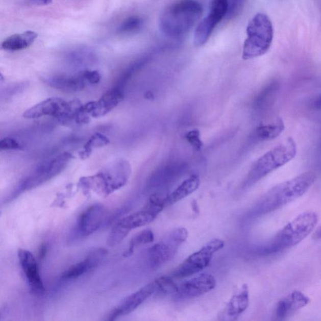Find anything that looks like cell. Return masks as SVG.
I'll return each mask as SVG.
<instances>
[{"label":"cell","instance_id":"cell-1","mask_svg":"<svg viewBox=\"0 0 321 321\" xmlns=\"http://www.w3.org/2000/svg\"><path fill=\"white\" fill-rule=\"evenodd\" d=\"M315 180V172L307 171L278 184L258 200L254 207V213L256 215H264L281 209L306 194Z\"/></svg>","mask_w":321,"mask_h":321},{"label":"cell","instance_id":"cell-2","mask_svg":"<svg viewBox=\"0 0 321 321\" xmlns=\"http://www.w3.org/2000/svg\"><path fill=\"white\" fill-rule=\"evenodd\" d=\"M203 13L202 5L196 0H180L164 11L160 29L169 37L182 36L193 28Z\"/></svg>","mask_w":321,"mask_h":321},{"label":"cell","instance_id":"cell-3","mask_svg":"<svg viewBox=\"0 0 321 321\" xmlns=\"http://www.w3.org/2000/svg\"><path fill=\"white\" fill-rule=\"evenodd\" d=\"M319 221L317 214L308 211L300 214L278 232L265 246L266 253H277L293 248L315 229Z\"/></svg>","mask_w":321,"mask_h":321},{"label":"cell","instance_id":"cell-4","mask_svg":"<svg viewBox=\"0 0 321 321\" xmlns=\"http://www.w3.org/2000/svg\"><path fill=\"white\" fill-rule=\"evenodd\" d=\"M297 144L292 138L273 148L255 162L244 180L243 188L256 185L263 178L285 165L295 158Z\"/></svg>","mask_w":321,"mask_h":321},{"label":"cell","instance_id":"cell-5","mask_svg":"<svg viewBox=\"0 0 321 321\" xmlns=\"http://www.w3.org/2000/svg\"><path fill=\"white\" fill-rule=\"evenodd\" d=\"M248 38L244 42L242 58H257L269 50L274 37L273 23L267 15L258 13L249 21L246 28Z\"/></svg>","mask_w":321,"mask_h":321},{"label":"cell","instance_id":"cell-6","mask_svg":"<svg viewBox=\"0 0 321 321\" xmlns=\"http://www.w3.org/2000/svg\"><path fill=\"white\" fill-rule=\"evenodd\" d=\"M72 158L70 153H65L39 164L20 181L8 197V201L15 199L24 192L37 188L56 177L64 171Z\"/></svg>","mask_w":321,"mask_h":321},{"label":"cell","instance_id":"cell-7","mask_svg":"<svg viewBox=\"0 0 321 321\" xmlns=\"http://www.w3.org/2000/svg\"><path fill=\"white\" fill-rule=\"evenodd\" d=\"M131 174L130 164L127 161L120 160L94 177L86 178L83 183L100 195L106 196L124 186Z\"/></svg>","mask_w":321,"mask_h":321},{"label":"cell","instance_id":"cell-8","mask_svg":"<svg viewBox=\"0 0 321 321\" xmlns=\"http://www.w3.org/2000/svg\"><path fill=\"white\" fill-rule=\"evenodd\" d=\"M81 106V103L78 101L67 102L60 98H49L27 110L23 117L26 119H37L48 116L67 123L73 121Z\"/></svg>","mask_w":321,"mask_h":321},{"label":"cell","instance_id":"cell-9","mask_svg":"<svg viewBox=\"0 0 321 321\" xmlns=\"http://www.w3.org/2000/svg\"><path fill=\"white\" fill-rule=\"evenodd\" d=\"M188 237V232L185 228H177L167 233L149 250L148 256L152 267L156 269L174 259L178 249Z\"/></svg>","mask_w":321,"mask_h":321},{"label":"cell","instance_id":"cell-10","mask_svg":"<svg viewBox=\"0 0 321 321\" xmlns=\"http://www.w3.org/2000/svg\"><path fill=\"white\" fill-rule=\"evenodd\" d=\"M224 245V241L218 238L211 240L184 260L171 276L174 279H183L199 274L210 265L214 254L223 249Z\"/></svg>","mask_w":321,"mask_h":321},{"label":"cell","instance_id":"cell-11","mask_svg":"<svg viewBox=\"0 0 321 321\" xmlns=\"http://www.w3.org/2000/svg\"><path fill=\"white\" fill-rule=\"evenodd\" d=\"M164 209V205L160 199L150 197L141 210L125 216L114 227L128 235L131 230L152 223Z\"/></svg>","mask_w":321,"mask_h":321},{"label":"cell","instance_id":"cell-12","mask_svg":"<svg viewBox=\"0 0 321 321\" xmlns=\"http://www.w3.org/2000/svg\"><path fill=\"white\" fill-rule=\"evenodd\" d=\"M228 9V0H212L209 14L200 22L194 32V45L201 46L207 42L217 24L226 17Z\"/></svg>","mask_w":321,"mask_h":321},{"label":"cell","instance_id":"cell-13","mask_svg":"<svg viewBox=\"0 0 321 321\" xmlns=\"http://www.w3.org/2000/svg\"><path fill=\"white\" fill-rule=\"evenodd\" d=\"M216 284V279L212 274H200L178 285L175 296L178 300H193L212 291Z\"/></svg>","mask_w":321,"mask_h":321},{"label":"cell","instance_id":"cell-14","mask_svg":"<svg viewBox=\"0 0 321 321\" xmlns=\"http://www.w3.org/2000/svg\"><path fill=\"white\" fill-rule=\"evenodd\" d=\"M18 257L32 292L35 295L43 294L45 292V288L34 255L27 250L20 249L18 252Z\"/></svg>","mask_w":321,"mask_h":321},{"label":"cell","instance_id":"cell-15","mask_svg":"<svg viewBox=\"0 0 321 321\" xmlns=\"http://www.w3.org/2000/svg\"><path fill=\"white\" fill-rule=\"evenodd\" d=\"M106 215V208L101 204L90 206L82 213L77 224L76 233L79 237H86L100 229Z\"/></svg>","mask_w":321,"mask_h":321},{"label":"cell","instance_id":"cell-16","mask_svg":"<svg viewBox=\"0 0 321 321\" xmlns=\"http://www.w3.org/2000/svg\"><path fill=\"white\" fill-rule=\"evenodd\" d=\"M156 292V285L155 281H153L126 298L117 308L111 312L108 320H114L122 315L131 313Z\"/></svg>","mask_w":321,"mask_h":321},{"label":"cell","instance_id":"cell-17","mask_svg":"<svg viewBox=\"0 0 321 321\" xmlns=\"http://www.w3.org/2000/svg\"><path fill=\"white\" fill-rule=\"evenodd\" d=\"M248 285L243 284L235 291L231 298L218 314L219 320H235L248 309L249 306Z\"/></svg>","mask_w":321,"mask_h":321},{"label":"cell","instance_id":"cell-18","mask_svg":"<svg viewBox=\"0 0 321 321\" xmlns=\"http://www.w3.org/2000/svg\"><path fill=\"white\" fill-rule=\"evenodd\" d=\"M123 98L124 91L113 87L106 92L100 100L88 103L84 105V109L90 117H102L116 108L118 104L122 102Z\"/></svg>","mask_w":321,"mask_h":321},{"label":"cell","instance_id":"cell-19","mask_svg":"<svg viewBox=\"0 0 321 321\" xmlns=\"http://www.w3.org/2000/svg\"><path fill=\"white\" fill-rule=\"evenodd\" d=\"M311 301L308 296L300 290H293L278 302L275 315L279 320H284L304 307Z\"/></svg>","mask_w":321,"mask_h":321},{"label":"cell","instance_id":"cell-20","mask_svg":"<svg viewBox=\"0 0 321 321\" xmlns=\"http://www.w3.org/2000/svg\"><path fill=\"white\" fill-rule=\"evenodd\" d=\"M107 251L103 249H97L90 252L86 259L76 263L63 273L62 278L65 280L75 279L79 278L89 270L97 267L106 257Z\"/></svg>","mask_w":321,"mask_h":321},{"label":"cell","instance_id":"cell-21","mask_svg":"<svg viewBox=\"0 0 321 321\" xmlns=\"http://www.w3.org/2000/svg\"><path fill=\"white\" fill-rule=\"evenodd\" d=\"M45 82L55 89L67 92L81 91L89 84L82 72L76 76L54 77L46 79Z\"/></svg>","mask_w":321,"mask_h":321},{"label":"cell","instance_id":"cell-22","mask_svg":"<svg viewBox=\"0 0 321 321\" xmlns=\"http://www.w3.org/2000/svg\"><path fill=\"white\" fill-rule=\"evenodd\" d=\"M200 185L199 176L194 175L186 178L177 188L164 197L166 207H169L194 193Z\"/></svg>","mask_w":321,"mask_h":321},{"label":"cell","instance_id":"cell-23","mask_svg":"<svg viewBox=\"0 0 321 321\" xmlns=\"http://www.w3.org/2000/svg\"><path fill=\"white\" fill-rule=\"evenodd\" d=\"M38 37L36 32L26 31L22 34L12 35L2 43V47L5 51L15 52L26 49L32 45Z\"/></svg>","mask_w":321,"mask_h":321},{"label":"cell","instance_id":"cell-24","mask_svg":"<svg viewBox=\"0 0 321 321\" xmlns=\"http://www.w3.org/2000/svg\"><path fill=\"white\" fill-rule=\"evenodd\" d=\"M285 130L283 120L277 117L273 121L258 126L254 132V138L259 141H268L275 139Z\"/></svg>","mask_w":321,"mask_h":321},{"label":"cell","instance_id":"cell-25","mask_svg":"<svg viewBox=\"0 0 321 321\" xmlns=\"http://www.w3.org/2000/svg\"><path fill=\"white\" fill-rule=\"evenodd\" d=\"M281 84L279 81L274 80L267 84L258 95L255 102L256 108L265 110L270 108L275 103L280 90Z\"/></svg>","mask_w":321,"mask_h":321},{"label":"cell","instance_id":"cell-26","mask_svg":"<svg viewBox=\"0 0 321 321\" xmlns=\"http://www.w3.org/2000/svg\"><path fill=\"white\" fill-rule=\"evenodd\" d=\"M154 240L155 235L152 230L146 229L138 233L131 238L128 249L124 254L125 257L131 256L138 246L152 243Z\"/></svg>","mask_w":321,"mask_h":321},{"label":"cell","instance_id":"cell-27","mask_svg":"<svg viewBox=\"0 0 321 321\" xmlns=\"http://www.w3.org/2000/svg\"><path fill=\"white\" fill-rule=\"evenodd\" d=\"M144 21L139 16H131L126 18V20L120 24L117 31L120 34L129 35L134 34L139 30H141L143 26Z\"/></svg>","mask_w":321,"mask_h":321},{"label":"cell","instance_id":"cell-28","mask_svg":"<svg viewBox=\"0 0 321 321\" xmlns=\"http://www.w3.org/2000/svg\"><path fill=\"white\" fill-rule=\"evenodd\" d=\"M109 142V140L107 137L103 134L96 133L85 144L84 150L80 154V156L82 158L89 157L92 150L95 148L106 146Z\"/></svg>","mask_w":321,"mask_h":321},{"label":"cell","instance_id":"cell-29","mask_svg":"<svg viewBox=\"0 0 321 321\" xmlns=\"http://www.w3.org/2000/svg\"><path fill=\"white\" fill-rule=\"evenodd\" d=\"M156 285V292L162 293H175L177 292L178 285L175 283L174 278L171 276H163L155 280Z\"/></svg>","mask_w":321,"mask_h":321},{"label":"cell","instance_id":"cell-30","mask_svg":"<svg viewBox=\"0 0 321 321\" xmlns=\"http://www.w3.org/2000/svg\"><path fill=\"white\" fill-rule=\"evenodd\" d=\"M185 139L194 150L196 151L202 150L204 143L202 141L201 135L199 130H193L188 132L186 134Z\"/></svg>","mask_w":321,"mask_h":321},{"label":"cell","instance_id":"cell-31","mask_svg":"<svg viewBox=\"0 0 321 321\" xmlns=\"http://www.w3.org/2000/svg\"><path fill=\"white\" fill-rule=\"evenodd\" d=\"M245 0H228L229 9H228L227 18H232L239 14L242 10Z\"/></svg>","mask_w":321,"mask_h":321},{"label":"cell","instance_id":"cell-32","mask_svg":"<svg viewBox=\"0 0 321 321\" xmlns=\"http://www.w3.org/2000/svg\"><path fill=\"white\" fill-rule=\"evenodd\" d=\"M20 148V143L12 138H5L0 141V149L2 150H16Z\"/></svg>","mask_w":321,"mask_h":321},{"label":"cell","instance_id":"cell-33","mask_svg":"<svg viewBox=\"0 0 321 321\" xmlns=\"http://www.w3.org/2000/svg\"><path fill=\"white\" fill-rule=\"evenodd\" d=\"M89 84H96L101 81L100 73L95 70H84L81 72Z\"/></svg>","mask_w":321,"mask_h":321},{"label":"cell","instance_id":"cell-34","mask_svg":"<svg viewBox=\"0 0 321 321\" xmlns=\"http://www.w3.org/2000/svg\"><path fill=\"white\" fill-rule=\"evenodd\" d=\"M311 108L315 111L321 112V93L312 101Z\"/></svg>","mask_w":321,"mask_h":321},{"label":"cell","instance_id":"cell-35","mask_svg":"<svg viewBox=\"0 0 321 321\" xmlns=\"http://www.w3.org/2000/svg\"><path fill=\"white\" fill-rule=\"evenodd\" d=\"M312 238L315 240L321 239V225L318 227L312 234Z\"/></svg>","mask_w":321,"mask_h":321},{"label":"cell","instance_id":"cell-36","mask_svg":"<svg viewBox=\"0 0 321 321\" xmlns=\"http://www.w3.org/2000/svg\"><path fill=\"white\" fill-rule=\"evenodd\" d=\"M34 1L38 4L43 5H47L52 2V0H34Z\"/></svg>","mask_w":321,"mask_h":321},{"label":"cell","instance_id":"cell-37","mask_svg":"<svg viewBox=\"0 0 321 321\" xmlns=\"http://www.w3.org/2000/svg\"><path fill=\"white\" fill-rule=\"evenodd\" d=\"M46 252V245H42V248H41L40 249V259H42V258H43L44 256H45Z\"/></svg>","mask_w":321,"mask_h":321}]
</instances>
